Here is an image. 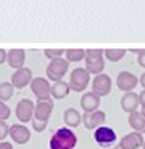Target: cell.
<instances>
[{
  "mask_svg": "<svg viewBox=\"0 0 145 149\" xmlns=\"http://www.w3.org/2000/svg\"><path fill=\"white\" fill-rule=\"evenodd\" d=\"M31 91L38 101H46L51 98V83L47 78L36 77L30 83Z\"/></svg>",
  "mask_w": 145,
  "mask_h": 149,
  "instance_id": "obj_6",
  "label": "cell"
},
{
  "mask_svg": "<svg viewBox=\"0 0 145 149\" xmlns=\"http://www.w3.org/2000/svg\"><path fill=\"white\" fill-rule=\"evenodd\" d=\"M65 55H66V61L69 63L71 62H81L85 59L86 56V52L83 49H67L65 51Z\"/></svg>",
  "mask_w": 145,
  "mask_h": 149,
  "instance_id": "obj_22",
  "label": "cell"
},
{
  "mask_svg": "<svg viewBox=\"0 0 145 149\" xmlns=\"http://www.w3.org/2000/svg\"><path fill=\"white\" fill-rule=\"evenodd\" d=\"M10 134V125H7L6 121H0V142L8 137Z\"/></svg>",
  "mask_w": 145,
  "mask_h": 149,
  "instance_id": "obj_26",
  "label": "cell"
},
{
  "mask_svg": "<svg viewBox=\"0 0 145 149\" xmlns=\"http://www.w3.org/2000/svg\"><path fill=\"white\" fill-rule=\"evenodd\" d=\"M138 83L142 86V90H145V73L141 74V77H140V79H138Z\"/></svg>",
  "mask_w": 145,
  "mask_h": 149,
  "instance_id": "obj_31",
  "label": "cell"
},
{
  "mask_svg": "<svg viewBox=\"0 0 145 149\" xmlns=\"http://www.w3.org/2000/svg\"><path fill=\"white\" fill-rule=\"evenodd\" d=\"M77 144H78V137L74 130L65 126V128H59L51 136L48 146L50 149H74Z\"/></svg>",
  "mask_w": 145,
  "mask_h": 149,
  "instance_id": "obj_2",
  "label": "cell"
},
{
  "mask_svg": "<svg viewBox=\"0 0 145 149\" xmlns=\"http://www.w3.org/2000/svg\"><path fill=\"white\" fill-rule=\"evenodd\" d=\"M65 51H66L65 49H46L43 52H45L46 58L52 61V59H56V58H62Z\"/></svg>",
  "mask_w": 145,
  "mask_h": 149,
  "instance_id": "obj_24",
  "label": "cell"
},
{
  "mask_svg": "<svg viewBox=\"0 0 145 149\" xmlns=\"http://www.w3.org/2000/svg\"><path fill=\"white\" fill-rule=\"evenodd\" d=\"M63 121H65L67 128H77L79 126V124L82 122V114H79V111L74 108L66 109L63 113Z\"/></svg>",
  "mask_w": 145,
  "mask_h": 149,
  "instance_id": "obj_19",
  "label": "cell"
},
{
  "mask_svg": "<svg viewBox=\"0 0 145 149\" xmlns=\"http://www.w3.org/2000/svg\"><path fill=\"white\" fill-rule=\"evenodd\" d=\"M110 149H120V146H116V148H110Z\"/></svg>",
  "mask_w": 145,
  "mask_h": 149,
  "instance_id": "obj_33",
  "label": "cell"
},
{
  "mask_svg": "<svg viewBox=\"0 0 145 149\" xmlns=\"http://www.w3.org/2000/svg\"><path fill=\"white\" fill-rule=\"evenodd\" d=\"M126 51L128 50H125V49H106V50H104V56L109 62L116 63L124 58Z\"/></svg>",
  "mask_w": 145,
  "mask_h": 149,
  "instance_id": "obj_21",
  "label": "cell"
},
{
  "mask_svg": "<svg viewBox=\"0 0 145 149\" xmlns=\"http://www.w3.org/2000/svg\"><path fill=\"white\" fill-rule=\"evenodd\" d=\"M142 145H144V136L137 132L128 133L120 140L118 144L120 149H138L142 148Z\"/></svg>",
  "mask_w": 145,
  "mask_h": 149,
  "instance_id": "obj_14",
  "label": "cell"
},
{
  "mask_svg": "<svg viewBox=\"0 0 145 149\" xmlns=\"http://www.w3.org/2000/svg\"><path fill=\"white\" fill-rule=\"evenodd\" d=\"M90 83V74L85 67H75L70 73L69 86L75 93H83Z\"/></svg>",
  "mask_w": 145,
  "mask_h": 149,
  "instance_id": "obj_4",
  "label": "cell"
},
{
  "mask_svg": "<svg viewBox=\"0 0 145 149\" xmlns=\"http://www.w3.org/2000/svg\"><path fill=\"white\" fill-rule=\"evenodd\" d=\"M91 91L98 97H106L112 91V78L107 74L101 73L91 81Z\"/></svg>",
  "mask_w": 145,
  "mask_h": 149,
  "instance_id": "obj_7",
  "label": "cell"
},
{
  "mask_svg": "<svg viewBox=\"0 0 145 149\" xmlns=\"http://www.w3.org/2000/svg\"><path fill=\"white\" fill-rule=\"evenodd\" d=\"M120 105H121V109L125 111V113H133V111H137L138 106H140V100H138V94L133 93H125L122 95L120 101Z\"/></svg>",
  "mask_w": 145,
  "mask_h": 149,
  "instance_id": "obj_17",
  "label": "cell"
},
{
  "mask_svg": "<svg viewBox=\"0 0 145 149\" xmlns=\"http://www.w3.org/2000/svg\"><path fill=\"white\" fill-rule=\"evenodd\" d=\"M70 86L69 82H65V81H58V82H54L51 85V97L54 100H63L70 94Z\"/></svg>",
  "mask_w": 145,
  "mask_h": 149,
  "instance_id": "obj_20",
  "label": "cell"
},
{
  "mask_svg": "<svg viewBox=\"0 0 145 149\" xmlns=\"http://www.w3.org/2000/svg\"><path fill=\"white\" fill-rule=\"evenodd\" d=\"M117 87L124 93H130L137 87L138 85V78L130 71H121L117 75Z\"/></svg>",
  "mask_w": 145,
  "mask_h": 149,
  "instance_id": "obj_11",
  "label": "cell"
},
{
  "mask_svg": "<svg viewBox=\"0 0 145 149\" xmlns=\"http://www.w3.org/2000/svg\"><path fill=\"white\" fill-rule=\"evenodd\" d=\"M101 104V98L93 93V91H86L81 97V109L85 113H93L98 110Z\"/></svg>",
  "mask_w": 145,
  "mask_h": 149,
  "instance_id": "obj_15",
  "label": "cell"
},
{
  "mask_svg": "<svg viewBox=\"0 0 145 149\" xmlns=\"http://www.w3.org/2000/svg\"><path fill=\"white\" fill-rule=\"evenodd\" d=\"M129 51H130V52H135V54H137V55H138V54L142 51V49H130Z\"/></svg>",
  "mask_w": 145,
  "mask_h": 149,
  "instance_id": "obj_32",
  "label": "cell"
},
{
  "mask_svg": "<svg viewBox=\"0 0 145 149\" xmlns=\"http://www.w3.org/2000/svg\"><path fill=\"white\" fill-rule=\"evenodd\" d=\"M106 121V114L102 110H96L93 113H83L82 114V124L85 128L89 130H96L105 124Z\"/></svg>",
  "mask_w": 145,
  "mask_h": 149,
  "instance_id": "obj_13",
  "label": "cell"
},
{
  "mask_svg": "<svg viewBox=\"0 0 145 149\" xmlns=\"http://www.w3.org/2000/svg\"><path fill=\"white\" fill-rule=\"evenodd\" d=\"M32 78V70L28 67H22L19 70H15V73L11 77V85L14 86V89H24L28 86Z\"/></svg>",
  "mask_w": 145,
  "mask_h": 149,
  "instance_id": "obj_12",
  "label": "cell"
},
{
  "mask_svg": "<svg viewBox=\"0 0 145 149\" xmlns=\"http://www.w3.org/2000/svg\"><path fill=\"white\" fill-rule=\"evenodd\" d=\"M0 149H14V146L8 141H1L0 142Z\"/></svg>",
  "mask_w": 145,
  "mask_h": 149,
  "instance_id": "obj_30",
  "label": "cell"
},
{
  "mask_svg": "<svg viewBox=\"0 0 145 149\" xmlns=\"http://www.w3.org/2000/svg\"><path fill=\"white\" fill-rule=\"evenodd\" d=\"M12 95H14V86L11 85V82L6 81L0 83V101L7 102L12 98Z\"/></svg>",
  "mask_w": 145,
  "mask_h": 149,
  "instance_id": "obj_23",
  "label": "cell"
},
{
  "mask_svg": "<svg viewBox=\"0 0 145 149\" xmlns=\"http://www.w3.org/2000/svg\"><path fill=\"white\" fill-rule=\"evenodd\" d=\"M94 140L101 148H109L117 141V133L110 126H100L94 130Z\"/></svg>",
  "mask_w": 145,
  "mask_h": 149,
  "instance_id": "obj_8",
  "label": "cell"
},
{
  "mask_svg": "<svg viewBox=\"0 0 145 149\" xmlns=\"http://www.w3.org/2000/svg\"><path fill=\"white\" fill-rule=\"evenodd\" d=\"M26 62V51L22 49H11L7 51V63L11 69L19 70L24 67Z\"/></svg>",
  "mask_w": 145,
  "mask_h": 149,
  "instance_id": "obj_16",
  "label": "cell"
},
{
  "mask_svg": "<svg viewBox=\"0 0 145 149\" xmlns=\"http://www.w3.org/2000/svg\"><path fill=\"white\" fill-rule=\"evenodd\" d=\"M86 56H85V69L89 71V74L98 75L104 71L105 69V59H104V50L102 49H87L85 50Z\"/></svg>",
  "mask_w": 145,
  "mask_h": 149,
  "instance_id": "obj_3",
  "label": "cell"
},
{
  "mask_svg": "<svg viewBox=\"0 0 145 149\" xmlns=\"http://www.w3.org/2000/svg\"><path fill=\"white\" fill-rule=\"evenodd\" d=\"M4 62H7V51L3 49H0V66H1Z\"/></svg>",
  "mask_w": 145,
  "mask_h": 149,
  "instance_id": "obj_29",
  "label": "cell"
},
{
  "mask_svg": "<svg viewBox=\"0 0 145 149\" xmlns=\"http://www.w3.org/2000/svg\"><path fill=\"white\" fill-rule=\"evenodd\" d=\"M137 62H138V65H140L142 69H145V50H142V51L138 54Z\"/></svg>",
  "mask_w": 145,
  "mask_h": 149,
  "instance_id": "obj_28",
  "label": "cell"
},
{
  "mask_svg": "<svg viewBox=\"0 0 145 149\" xmlns=\"http://www.w3.org/2000/svg\"><path fill=\"white\" fill-rule=\"evenodd\" d=\"M11 117V109L6 102L0 101V121H7Z\"/></svg>",
  "mask_w": 145,
  "mask_h": 149,
  "instance_id": "obj_25",
  "label": "cell"
},
{
  "mask_svg": "<svg viewBox=\"0 0 145 149\" xmlns=\"http://www.w3.org/2000/svg\"><path fill=\"white\" fill-rule=\"evenodd\" d=\"M8 136L15 144L24 145L31 140V130L24 124H14L10 126V134Z\"/></svg>",
  "mask_w": 145,
  "mask_h": 149,
  "instance_id": "obj_10",
  "label": "cell"
},
{
  "mask_svg": "<svg viewBox=\"0 0 145 149\" xmlns=\"http://www.w3.org/2000/svg\"><path fill=\"white\" fill-rule=\"evenodd\" d=\"M142 149H145V141H144V145H142Z\"/></svg>",
  "mask_w": 145,
  "mask_h": 149,
  "instance_id": "obj_34",
  "label": "cell"
},
{
  "mask_svg": "<svg viewBox=\"0 0 145 149\" xmlns=\"http://www.w3.org/2000/svg\"><path fill=\"white\" fill-rule=\"evenodd\" d=\"M69 66H70V63L65 58H56V59L50 61V63L46 67L47 79L52 81V82L62 81L63 77L66 75V73L69 71Z\"/></svg>",
  "mask_w": 145,
  "mask_h": 149,
  "instance_id": "obj_5",
  "label": "cell"
},
{
  "mask_svg": "<svg viewBox=\"0 0 145 149\" xmlns=\"http://www.w3.org/2000/svg\"><path fill=\"white\" fill-rule=\"evenodd\" d=\"M34 109L35 104L28 98H23L16 104V109H15V114L16 118L22 124H27L31 122L32 116H34Z\"/></svg>",
  "mask_w": 145,
  "mask_h": 149,
  "instance_id": "obj_9",
  "label": "cell"
},
{
  "mask_svg": "<svg viewBox=\"0 0 145 149\" xmlns=\"http://www.w3.org/2000/svg\"><path fill=\"white\" fill-rule=\"evenodd\" d=\"M128 124L133 129V132L141 133V134L145 133V117L141 114V111L130 113L128 117Z\"/></svg>",
  "mask_w": 145,
  "mask_h": 149,
  "instance_id": "obj_18",
  "label": "cell"
},
{
  "mask_svg": "<svg viewBox=\"0 0 145 149\" xmlns=\"http://www.w3.org/2000/svg\"><path fill=\"white\" fill-rule=\"evenodd\" d=\"M52 110H54V101L51 98L46 101H38L35 104L34 116H32V120H31L32 129L35 132L42 133L47 128L48 120L51 117Z\"/></svg>",
  "mask_w": 145,
  "mask_h": 149,
  "instance_id": "obj_1",
  "label": "cell"
},
{
  "mask_svg": "<svg viewBox=\"0 0 145 149\" xmlns=\"http://www.w3.org/2000/svg\"><path fill=\"white\" fill-rule=\"evenodd\" d=\"M138 100H140V106H141V114L145 117V90L138 94Z\"/></svg>",
  "mask_w": 145,
  "mask_h": 149,
  "instance_id": "obj_27",
  "label": "cell"
}]
</instances>
